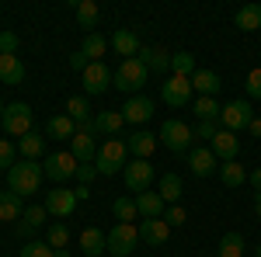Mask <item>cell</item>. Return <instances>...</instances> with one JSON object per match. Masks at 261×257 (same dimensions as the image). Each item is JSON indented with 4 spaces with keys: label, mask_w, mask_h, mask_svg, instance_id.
Wrapping results in <instances>:
<instances>
[{
    "label": "cell",
    "mask_w": 261,
    "mask_h": 257,
    "mask_svg": "<svg viewBox=\"0 0 261 257\" xmlns=\"http://www.w3.org/2000/svg\"><path fill=\"white\" fill-rule=\"evenodd\" d=\"M45 181V170H42L39 160H18L11 170H7V191L28 198V195H39V184Z\"/></svg>",
    "instance_id": "6da1fadb"
},
{
    "label": "cell",
    "mask_w": 261,
    "mask_h": 257,
    "mask_svg": "<svg viewBox=\"0 0 261 257\" xmlns=\"http://www.w3.org/2000/svg\"><path fill=\"white\" fill-rule=\"evenodd\" d=\"M125 163H129V146H125V139H105L98 146V157H94V167H98L101 178H115L125 170Z\"/></svg>",
    "instance_id": "7a4b0ae2"
},
{
    "label": "cell",
    "mask_w": 261,
    "mask_h": 257,
    "mask_svg": "<svg viewBox=\"0 0 261 257\" xmlns=\"http://www.w3.org/2000/svg\"><path fill=\"white\" fill-rule=\"evenodd\" d=\"M146 80H150V70H146L140 60H122L119 70L112 73V87L122 91V94H133V98H136L143 87H146Z\"/></svg>",
    "instance_id": "3957f363"
},
{
    "label": "cell",
    "mask_w": 261,
    "mask_h": 257,
    "mask_svg": "<svg viewBox=\"0 0 261 257\" xmlns=\"http://www.w3.org/2000/svg\"><path fill=\"white\" fill-rule=\"evenodd\" d=\"M0 125H4L7 139H11V136H14V139H24L28 132H32V125H35V111H32V104H24V101L7 104V108H4Z\"/></svg>",
    "instance_id": "277c9868"
},
{
    "label": "cell",
    "mask_w": 261,
    "mask_h": 257,
    "mask_svg": "<svg viewBox=\"0 0 261 257\" xmlns=\"http://www.w3.org/2000/svg\"><path fill=\"white\" fill-rule=\"evenodd\" d=\"M157 139H161L174 157H181V153L188 157V153H192V139H195V132H192L181 119H167L161 125V136H157Z\"/></svg>",
    "instance_id": "5b68a950"
},
{
    "label": "cell",
    "mask_w": 261,
    "mask_h": 257,
    "mask_svg": "<svg viewBox=\"0 0 261 257\" xmlns=\"http://www.w3.org/2000/svg\"><path fill=\"white\" fill-rule=\"evenodd\" d=\"M140 247V226L136 222H115L108 230V254L112 257H129Z\"/></svg>",
    "instance_id": "8992f818"
},
{
    "label": "cell",
    "mask_w": 261,
    "mask_h": 257,
    "mask_svg": "<svg viewBox=\"0 0 261 257\" xmlns=\"http://www.w3.org/2000/svg\"><path fill=\"white\" fill-rule=\"evenodd\" d=\"M153 178H157V167H153L150 160H129V163H125V170H122V181H125V188H129L133 195L150 191Z\"/></svg>",
    "instance_id": "52a82bcc"
},
{
    "label": "cell",
    "mask_w": 261,
    "mask_h": 257,
    "mask_svg": "<svg viewBox=\"0 0 261 257\" xmlns=\"http://www.w3.org/2000/svg\"><path fill=\"white\" fill-rule=\"evenodd\" d=\"M251 119H254V108H251L247 98H237V101H230V104L220 108V125L226 129V132H241V129H247Z\"/></svg>",
    "instance_id": "ba28073f"
},
{
    "label": "cell",
    "mask_w": 261,
    "mask_h": 257,
    "mask_svg": "<svg viewBox=\"0 0 261 257\" xmlns=\"http://www.w3.org/2000/svg\"><path fill=\"white\" fill-rule=\"evenodd\" d=\"M77 157L70 153V150H56V153H49L45 163H42V170H45V178L49 181H70L77 178Z\"/></svg>",
    "instance_id": "9c48e42d"
},
{
    "label": "cell",
    "mask_w": 261,
    "mask_h": 257,
    "mask_svg": "<svg viewBox=\"0 0 261 257\" xmlns=\"http://www.w3.org/2000/svg\"><path fill=\"white\" fill-rule=\"evenodd\" d=\"M192 94H195V91H192V77H174V73H171V77L161 83V101L167 108H185V104L192 101Z\"/></svg>",
    "instance_id": "30bf717a"
},
{
    "label": "cell",
    "mask_w": 261,
    "mask_h": 257,
    "mask_svg": "<svg viewBox=\"0 0 261 257\" xmlns=\"http://www.w3.org/2000/svg\"><path fill=\"white\" fill-rule=\"evenodd\" d=\"M42 205H45V212H49L53 219H63V222H66V219L77 212V195H73L70 188H53Z\"/></svg>",
    "instance_id": "8fae6325"
},
{
    "label": "cell",
    "mask_w": 261,
    "mask_h": 257,
    "mask_svg": "<svg viewBox=\"0 0 261 257\" xmlns=\"http://www.w3.org/2000/svg\"><path fill=\"white\" fill-rule=\"evenodd\" d=\"M81 80H84V94H105L112 87V70L105 63H87Z\"/></svg>",
    "instance_id": "7c38bea8"
},
{
    "label": "cell",
    "mask_w": 261,
    "mask_h": 257,
    "mask_svg": "<svg viewBox=\"0 0 261 257\" xmlns=\"http://www.w3.org/2000/svg\"><path fill=\"white\" fill-rule=\"evenodd\" d=\"M188 170H192L195 178H209V174L220 170V160H216V153H213L209 146H192V153H188Z\"/></svg>",
    "instance_id": "4fadbf2b"
},
{
    "label": "cell",
    "mask_w": 261,
    "mask_h": 257,
    "mask_svg": "<svg viewBox=\"0 0 261 257\" xmlns=\"http://www.w3.org/2000/svg\"><path fill=\"white\" fill-rule=\"evenodd\" d=\"M108 45H112L119 56H125V60H136V56H140V49H143L136 28H115V32H112V39H108Z\"/></svg>",
    "instance_id": "5bb4252c"
},
{
    "label": "cell",
    "mask_w": 261,
    "mask_h": 257,
    "mask_svg": "<svg viewBox=\"0 0 261 257\" xmlns=\"http://www.w3.org/2000/svg\"><path fill=\"white\" fill-rule=\"evenodd\" d=\"M153 101L146 98V94H136V98H129L125 104H122V119L129 122V125H143V122L153 119Z\"/></svg>",
    "instance_id": "9a60e30c"
},
{
    "label": "cell",
    "mask_w": 261,
    "mask_h": 257,
    "mask_svg": "<svg viewBox=\"0 0 261 257\" xmlns=\"http://www.w3.org/2000/svg\"><path fill=\"white\" fill-rule=\"evenodd\" d=\"M136 226H140V243L146 247H164L171 240V226L164 219H140Z\"/></svg>",
    "instance_id": "2e32d148"
},
{
    "label": "cell",
    "mask_w": 261,
    "mask_h": 257,
    "mask_svg": "<svg viewBox=\"0 0 261 257\" xmlns=\"http://www.w3.org/2000/svg\"><path fill=\"white\" fill-rule=\"evenodd\" d=\"M122 111H98L94 119H91V136H105V139H115L122 132Z\"/></svg>",
    "instance_id": "e0dca14e"
},
{
    "label": "cell",
    "mask_w": 261,
    "mask_h": 257,
    "mask_svg": "<svg viewBox=\"0 0 261 257\" xmlns=\"http://www.w3.org/2000/svg\"><path fill=\"white\" fill-rule=\"evenodd\" d=\"M209 150L216 153V160H237V153H241V139H237V132H226V129H220L216 132V139L209 142Z\"/></svg>",
    "instance_id": "ac0fdd59"
},
{
    "label": "cell",
    "mask_w": 261,
    "mask_h": 257,
    "mask_svg": "<svg viewBox=\"0 0 261 257\" xmlns=\"http://www.w3.org/2000/svg\"><path fill=\"white\" fill-rule=\"evenodd\" d=\"M81 250L84 257H105L108 254V233H101L98 226H87L81 233Z\"/></svg>",
    "instance_id": "d6986e66"
},
{
    "label": "cell",
    "mask_w": 261,
    "mask_h": 257,
    "mask_svg": "<svg viewBox=\"0 0 261 257\" xmlns=\"http://www.w3.org/2000/svg\"><path fill=\"white\" fill-rule=\"evenodd\" d=\"M136 60H140L150 73H164V70H171V52L161 49V45H143Z\"/></svg>",
    "instance_id": "ffe728a7"
},
{
    "label": "cell",
    "mask_w": 261,
    "mask_h": 257,
    "mask_svg": "<svg viewBox=\"0 0 261 257\" xmlns=\"http://www.w3.org/2000/svg\"><path fill=\"white\" fill-rule=\"evenodd\" d=\"M133 198H136L140 219H164V212H167V202L157 191H143V195H133Z\"/></svg>",
    "instance_id": "44dd1931"
},
{
    "label": "cell",
    "mask_w": 261,
    "mask_h": 257,
    "mask_svg": "<svg viewBox=\"0 0 261 257\" xmlns=\"http://www.w3.org/2000/svg\"><path fill=\"white\" fill-rule=\"evenodd\" d=\"M125 146H129V153H133L136 160H150V157H153V150H157V136H150V132L136 129L133 136L125 139Z\"/></svg>",
    "instance_id": "7402d4cb"
},
{
    "label": "cell",
    "mask_w": 261,
    "mask_h": 257,
    "mask_svg": "<svg viewBox=\"0 0 261 257\" xmlns=\"http://www.w3.org/2000/svg\"><path fill=\"white\" fill-rule=\"evenodd\" d=\"M181 191H185V181H181V174H174V170L161 174V181H157V195H161L167 205H178Z\"/></svg>",
    "instance_id": "603a6c76"
},
{
    "label": "cell",
    "mask_w": 261,
    "mask_h": 257,
    "mask_svg": "<svg viewBox=\"0 0 261 257\" xmlns=\"http://www.w3.org/2000/svg\"><path fill=\"white\" fill-rule=\"evenodd\" d=\"M24 219V198L14 191H0V222H18Z\"/></svg>",
    "instance_id": "cb8c5ba5"
},
{
    "label": "cell",
    "mask_w": 261,
    "mask_h": 257,
    "mask_svg": "<svg viewBox=\"0 0 261 257\" xmlns=\"http://www.w3.org/2000/svg\"><path fill=\"white\" fill-rule=\"evenodd\" d=\"M223 87V80L216 70H195V77H192V91H199L202 98H216V91Z\"/></svg>",
    "instance_id": "d4e9b609"
},
{
    "label": "cell",
    "mask_w": 261,
    "mask_h": 257,
    "mask_svg": "<svg viewBox=\"0 0 261 257\" xmlns=\"http://www.w3.org/2000/svg\"><path fill=\"white\" fill-rule=\"evenodd\" d=\"M70 153L77 157V163H94V157H98L94 136H87V132H77V136L70 139Z\"/></svg>",
    "instance_id": "484cf974"
},
{
    "label": "cell",
    "mask_w": 261,
    "mask_h": 257,
    "mask_svg": "<svg viewBox=\"0 0 261 257\" xmlns=\"http://www.w3.org/2000/svg\"><path fill=\"white\" fill-rule=\"evenodd\" d=\"M45 132H49V139H70L77 136V122L70 119V115H53V119L45 122Z\"/></svg>",
    "instance_id": "4316f807"
},
{
    "label": "cell",
    "mask_w": 261,
    "mask_h": 257,
    "mask_svg": "<svg viewBox=\"0 0 261 257\" xmlns=\"http://www.w3.org/2000/svg\"><path fill=\"white\" fill-rule=\"evenodd\" d=\"M24 80V63L18 60V56H4L0 52V83H21Z\"/></svg>",
    "instance_id": "83f0119b"
},
{
    "label": "cell",
    "mask_w": 261,
    "mask_h": 257,
    "mask_svg": "<svg viewBox=\"0 0 261 257\" xmlns=\"http://www.w3.org/2000/svg\"><path fill=\"white\" fill-rule=\"evenodd\" d=\"M233 24L241 32H258L261 28V4H244L241 11L233 14Z\"/></svg>",
    "instance_id": "f1b7e54d"
},
{
    "label": "cell",
    "mask_w": 261,
    "mask_h": 257,
    "mask_svg": "<svg viewBox=\"0 0 261 257\" xmlns=\"http://www.w3.org/2000/svg\"><path fill=\"white\" fill-rule=\"evenodd\" d=\"M220 181L226 184V188H241L244 181H247V167L244 163H237V160H226V163H220Z\"/></svg>",
    "instance_id": "f546056e"
},
{
    "label": "cell",
    "mask_w": 261,
    "mask_h": 257,
    "mask_svg": "<svg viewBox=\"0 0 261 257\" xmlns=\"http://www.w3.org/2000/svg\"><path fill=\"white\" fill-rule=\"evenodd\" d=\"M18 153L24 160H39V157H45V139L39 136V132H28L24 139H18Z\"/></svg>",
    "instance_id": "4dcf8cb0"
},
{
    "label": "cell",
    "mask_w": 261,
    "mask_h": 257,
    "mask_svg": "<svg viewBox=\"0 0 261 257\" xmlns=\"http://www.w3.org/2000/svg\"><path fill=\"white\" fill-rule=\"evenodd\" d=\"M216 257H244V237L237 233V230H230V233H223V237H220Z\"/></svg>",
    "instance_id": "1f68e13d"
},
{
    "label": "cell",
    "mask_w": 261,
    "mask_h": 257,
    "mask_svg": "<svg viewBox=\"0 0 261 257\" xmlns=\"http://www.w3.org/2000/svg\"><path fill=\"white\" fill-rule=\"evenodd\" d=\"M105 49H108V39H105V35H98V32L84 35L81 52L87 56V63H101V56H105Z\"/></svg>",
    "instance_id": "d6a6232c"
},
{
    "label": "cell",
    "mask_w": 261,
    "mask_h": 257,
    "mask_svg": "<svg viewBox=\"0 0 261 257\" xmlns=\"http://www.w3.org/2000/svg\"><path fill=\"white\" fill-rule=\"evenodd\" d=\"M98 18H101V11H98V4H94V0H77V24L87 28V35L94 32Z\"/></svg>",
    "instance_id": "836d02e7"
},
{
    "label": "cell",
    "mask_w": 261,
    "mask_h": 257,
    "mask_svg": "<svg viewBox=\"0 0 261 257\" xmlns=\"http://www.w3.org/2000/svg\"><path fill=\"white\" fill-rule=\"evenodd\" d=\"M45 243L53 247V250H66L70 247V226L66 222H49V230H45Z\"/></svg>",
    "instance_id": "e575fe53"
},
{
    "label": "cell",
    "mask_w": 261,
    "mask_h": 257,
    "mask_svg": "<svg viewBox=\"0 0 261 257\" xmlns=\"http://www.w3.org/2000/svg\"><path fill=\"white\" fill-rule=\"evenodd\" d=\"M195 56L192 52H171V73L174 77H195Z\"/></svg>",
    "instance_id": "d590c367"
},
{
    "label": "cell",
    "mask_w": 261,
    "mask_h": 257,
    "mask_svg": "<svg viewBox=\"0 0 261 257\" xmlns=\"http://www.w3.org/2000/svg\"><path fill=\"white\" fill-rule=\"evenodd\" d=\"M112 212H115V219H119V222H136V219H140L136 198H125V195L112 202Z\"/></svg>",
    "instance_id": "8d00e7d4"
},
{
    "label": "cell",
    "mask_w": 261,
    "mask_h": 257,
    "mask_svg": "<svg viewBox=\"0 0 261 257\" xmlns=\"http://www.w3.org/2000/svg\"><path fill=\"white\" fill-rule=\"evenodd\" d=\"M45 219H49L45 205H32V209H24V222H21V233H32V230H39V226H49Z\"/></svg>",
    "instance_id": "74e56055"
},
{
    "label": "cell",
    "mask_w": 261,
    "mask_h": 257,
    "mask_svg": "<svg viewBox=\"0 0 261 257\" xmlns=\"http://www.w3.org/2000/svg\"><path fill=\"white\" fill-rule=\"evenodd\" d=\"M66 115L77 122V125L87 122L91 119V104H87V98H66Z\"/></svg>",
    "instance_id": "f35d334b"
},
{
    "label": "cell",
    "mask_w": 261,
    "mask_h": 257,
    "mask_svg": "<svg viewBox=\"0 0 261 257\" xmlns=\"http://www.w3.org/2000/svg\"><path fill=\"white\" fill-rule=\"evenodd\" d=\"M195 115H199V122H220V101L216 98H199L195 101Z\"/></svg>",
    "instance_id": "ab89813d"
},
{
    "label": "cell",
    "mask_w": 261,
    "mask_h": 257,
    "mask_svg": "<svg viewBox=\"0 0 261 257\" xmlns=\"http://www.w3.org/2000/svg\"><path fill=\"white\" fill-rule=\"evenodd\" d=\"M53 254H56V250H53L45 240H28V243L18 250V257H53Z\"/></svg>",
    "instance_id": "60d3db41"
},
{
    "label": "cell",
    "mask_w": 261,
    "mask_h": 257,
    "mask_svg": "<svg viewBox=\"0 0 261 257\" xmlns=\"http://www.w3.org/2000/svg\"><path fill=\"white\" fill-rule=\"evenodd\" d=\"M18 163V146L11 139H0V170H11Z\"/></svg>",
    "instance_id": "b9f144b4"
},
{
    "label": "cell",
    "mask_w": 261,
    "mask_h": 257,
    "mask_svg": "<svg viewBox=\"0 0 261 257\" xmlns=\"http://www.w3.org/2000/svg\"><path fill=\"white\" fill-rule=\"evenodd\" d=\"M244 91H247V101H261V66L247 73V80H244Z\"/></svg>",
    "instance_id": "7bdbcfd3"
},
{
    "label": "cell",
    "mask_w": 261,
    "mask_h": 257,
    "mask_svg": "<svg viewBox=\"0 0 261 257\" xmlns=\"http://www.w3.org/2000/svg\"><path fill=\"white\" fill-rule=\"evenodd\" d=\"M220 129H223V125H220L216 119H213V122H199V129H195V139H209V142H213Z\"/></svg>",
    "instance_id": "ee69618b"
},
{
    "label": "cell",
    "mask_w": 261,
    "mask_h": 257,
    "mask_svg": "<svg viewBox=\"0 0 261 257\" xmlns=\"http://www.w3.org/2000/svg\"><path fill=\"white\" fill-rule=\"evenodd\" d=\"M0 52L4 56H14L18 52V35L14 32H0Z\"/></svg>",
    "instance_id": "f6af8a7d"
},
{
    "label": "cell",
    "mask_w": 261,
    "mask_h": 257,
    "mask_svg": "<svg viewBox=\"0 0 261 257\" xmlns=\"http://www.w3.org/2000/svg\"><path fill=\"white\" fill-rule=\"evenodd\" d=\"M185 219H188V212H185L181 205H167V212H164V222H167V226H181Z\"/></svg>",
    "instance_id": "bcb514c9"
},
{
    "label": "cell",
    "mask_w": 261,
    "mask_h": 257,
    "mask_svg": "<svg viewBox=\"0 0 261 257\" xmlns=\"http://www.w3.org/2000/svg\"><path fill=\"white\" fill-rule=\"evenodd\" d=\"M94 174H98V167H94V163H81V167H77V181H81V184H87Z\"/></svg>",
    "instance_id": "7dc6e473"
},
{
    "label": "cell",
    "mask_w": 261,
    "mask_h": 257,
    "mask_svg": "<svg viewBox=\"0 0 261 257\" xmlns=\"http://www.w3.org/2000/svg\"><path fill=\"white\" fill-rule=\"evenodd\" d=\"M70 66H73V70H77V73H84V70H87V56H84L81 49H77V52H73V56H70Z\"/></svg>",
    "instance_id": "c3c4849f"
},
{
    "label": "cell",
    "mask_w": 261,
    "mask_h": 257,
    "mask_svg": "<svg viewBox=\"0 0 261 257\" xmlns=\"http://www.w3.org/2000/svg\"><path fill=\"white\" fill-rule=\"evenodd\" d=\"M247 181L254 184V195H261V167H254V170L247 174Z\"/></svg>",
    "instance_id": "681fc988"
},
{
    "label": "cell",
    "mask_w": 261,
    "mask_h": 257,
    "mask_svg": "<svg viewBox=\"0 0 261 257\" xmlns=\"http://www.w3.org/2000/svg\"><path fill=\"white\" fill-rule=\"evenodd\" d=\"M247 129H251V136H258V142H261V115H254V119H251V125H247Z\"/></svg>",
    "instance_id": "f907efd6"
},
{
    "label": "cell",
    "mask_w": 261,
    "mask_h": 257,
    "mask_svg": "<svg viewBox=\"0 0 261 257\" xmlns=\"http://www.w3.org/2000/svg\"><path fill=\"white\" fill-rule=\"evenodd\" d=\"M254 212H258V219H261V195H254Z\"/></svg>",
    "instance_id": "816d5d0a"
},
{
    "label": "cell",
    "mask_w": 261,
    "mask_h": 257,
    "mask_svg": "<svg viewBox=\"0 0 261 257\" xmlns=\"http://www.w3.org/2000/svg\"><path fill=\"white\" fill-rule=\"evenodd\" d=\"M53 257H70V250H56V254H53Z\"/></svg>",
    "instance_id": "f5cc1de1"
},
{
    "label": "cell",
    "mask_w": 261,
    "mask_h": 257,
    "mask_svg": "<svg viewBox=\"0 0 261 257\" xmlns=\"http://www.w3.org/2000/svg\"><path fill=\"white\" fill-rule=\"evenodd\" d=\"M4 108H7V104H4V101H0V119H4Z\"/></svg>",
    "instance_id": "db71d44e"
},
{
    "label": "cell",
    "mask_w": 261,
    "mask_h": 257,
    "mask_svg": "<svg viewBox=\"0 0 261 257\" xmlns=\"http://www.w3.org/2000/svg\"><path fill=\"white\" fill-rule=\"evenodd\" d=\"M258 257H261V243H258Z\"/></svg>",
    "instance_id": "11a10c76"
},
{
    "label": "cell",
    "mask_w": 261,
    "mask_h": 257,
    "mask_svg": "<svg viewBox=\"0 0 261 257\" xmlns=\"http://www.w3.org/2000/svg\"><path fill=\"white\" fill-rule=\"evenodd\" d=\"M105 257H112V254H105Z\"/></svg>",
    "instance_id": "9f6ffc18"
},
{
    "label": "cell",
    "mask_w": 261,
    "mask_h": 257,
    "mask_svg": "<svg viewBox=\"0 0 261 257\" xmlns=\"http://www.w3.org/2000/svg\"><path fill=\"white\" fill-rule=\"evenodd\" d=\"M7 257H11V254H7ZM14 257H18V254H14Z\"/></svg>",
    "instance_id": "6f0895ef"
}]
</instances>
